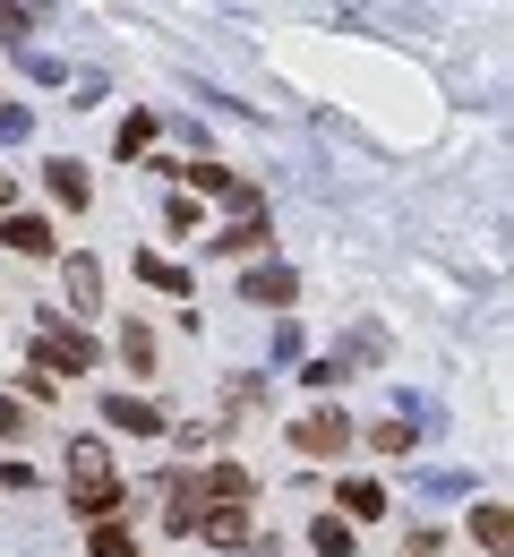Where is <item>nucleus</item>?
<instances>
[{
  "instance_id": "4",
  "label": "nucleus",
  "mask_w": 514,
  "mask_h": 557,
  "mask_svg": "<svg viewBox=\"0 0 514 557\" xmlns=\"http://www.w3.org/2000/svg\"><path fill=\"white\" fill-rule=\"evenodd\" d=\"M240 300H258V309H292L300 275H292V267H249V275H240Z\"/></svg>"
},
{
  "instance_id": "17",
  "label": "nucleus",
  "mask_w": 514,
  "mask_h": 557,
  "mask_svg": "<svg viewBox=\"0 0 514 557\" xmlns=\"http://www.w3.org/2000/svg\"><path fill=\"white\" fill-rule=\"evenodd\" d=\"M343 515H386V488L377 481H343Z\"/></svg>"
},
{
  "instance_id": "16",
  "label": "nucleus",
  "mask_w": 514,
  "mask_h": 557,
  "mask_svg": "<svg viewBox=\"0 0 514 557\" xmlns=\"http://www.w3.org/2000/svg\"><path fill=\"white\" fill-rule=\"evenodd\" d=\"M95 557H138V532L129 523H95Z\"/></svg>"
},
{
  "instance_id": "11",
  "label": "nucleus",
  "mask_w": 514,
  "mask_h": 557,
  "mask_svg": "<svg viewBox=\"0 0 514 557\" xmlns=\"http://www.w3.org/2000/svg\"><path fill=\"white\" fill-rule=\"evenodd\" d=\"M138 283L172 292V300H189V292H198V283H189V267H172V258H138Z\"/></svg>"
},
{
  "instance_id": "8",
  "label": "nucleus",
  "mask_w": 514,
  "mask_h": 557,
  "mask_svg": "<svg viewBox=\"0 0 514 557\" xmlns=\"http://www.w3.org/2000/svg\"><path fill=\"white\" fill-rule=\"evenodd\" d=\"M43 189H52V198H61L70 214H86V207H95V189H86V172H77L70 154H61V163H43Z\"/></svg>"
},
{
  "instance_id": "7",
  "label": "nucleus",
  "mask_w": 514,
  "mask_h": 557,
  "mask_svg": "<svg viewBox=\"0 0 514 557\" xmlns=\"http://www.w3.org/2000/svg\"><path fill=\"white\" fill-rule=\"evenodd\" d=\"M103 420H112V429H129V437H163V412L138 404V395H103Z\"/></svg>"
},
{
  "instance_id": "24",
  "label": "nucleus",
  "mask_w": 514,
  "mask_h": 557,
  "mask_svg": "<svg viewBox=\"0 0 514 557\" xmlns=\"http://www.w3.org/2000/svg\"><path fill=\"white\" fill-rule=\"evenodd\" d=\"M0 437H26V404H9V395H0Z\"/></svg>"
},
{
  "instance_id": "21",
  "label": "nucleus",
  "mask_w": 514,
  "mask_h": 557,
  "mask_svg": "<svg viewBox=\"0 0 514 557\" xmlns=\"http://www.w3.org/2000/svg\"><path fill=\"white\" fill-rule=\"evenodd\" d=\"M35 26H43V17H35V9H9V0H0V35H9V44H26V35H35Z\"/></svg>"
},
{
  "instance_id": "20",
  "label": "nucleus",
  "mask_w": 514,
  "mask_h": 557,
  "mask_svg": "<svg viewBox=\"0 0 514 557\" xmlns=\"http://www.w3.org/2000/svg\"><path fill=\"white\" fill-rule=\"evenodd\" d=\"M258 395H266L258 377H231V386H223V412H258Z\"/></svg>"
},
{
  "instance_id": "12",
  "label": "nucleus",
  "mask_w": 514,
  "mask_h": 557,
  "mask_svg": "<svg viewBox=\"0 0 514 557\" xmlns=\"http://www.w3.org/2000/svg\"><path fill=\"white\" fill-rule=\"evenodd\" d=\"M206 249H215V258H258V249H266V223H231V232H215Z\"/></svg>"
},
{
  "instance_id": "26",
  "label": "nucleus",
  "mask_w": 514,
  "mask_h": 557,
  "mask_svg": "<svg viewBox=\"0 0 514 557\" xmlns=\"http://www.w3.org/2000/svg\"><path fill=\"white\" fill-rule=\"evenodd\" d=\"M0 488H35V472L26 463H0Z\"/></svg>"
},
{
  "instance_id": "15",
  "label": "nucleus",
  "mask_w": 514,
  "mask_h": 557,
  "mask_svg": "<svg viewBox=\"0 0 514 557\" xmlns=\"http://www.w3.org/2000/svg\"><path fill=\"white\" fill-rule=\"evenodd\" d=\"M368 446H377V455H412V412H403V420H377Z\"/></svg>"
},
{
  "instance_id": "6",
  "label": "nucleus",
  "mask_w": 514,
  "mask_h": 557,
  "mask_svg": "<svg viewBox=\"0 0 514 557\" xmlns=\"http://www.w3.org/2000/svg\"><path fill=\"white\" fill-rule=\"evenodd\" d=\"M0 240H9V249H17V258H52V249H61V240H52V223H43V214H9V223H0Z\"/></svg>"
},
{
  "instance_id": "10",
  "label": "nucleus",
  "mask_w": 514,
  "mask_h": 557,
  "mask_svg": "<svg viewBox=\"0 0 514 557\" xmlns=\"http://www.w3.org/2000/svg\"><path fill=\"white\" fill-rule=\"evenodd\" d=\"M154 129H163L154 112H129V121L112 129V154H121V163H129V154H147V146H154Z\"/></svg>"
},
{
  "instance_id": "23",
  "label": "nucleus",
  "mask_w": 514,
  "mask_h": 557,
  "mask_svg": "<svg viewBox=\"0 0 514 557\" xmlns=\"http://www.w3.org/2000/svg\"><path fill=\"white\" fill-rule=\"evenodd\" d=\"M26 129H35V121H26V103H0V146H17Z\"/></svg>"
},
{
  "instance_id": "22",
  "label": "nucleus",
  "mask_w": 514,
  "mask_h": 557,
  "mask_svg": "<svg viewBox=\"0 0 514 557\" xmlns=\"http://www.w3.org/2000/svg\"><path fill=\"white\" fill-rule=\"evenodd\" d=\"M163 232H180V240H189V232H198V198H172V207H163Z\"/></svg>"
},
{
  "instance_id": "2",
  "label": "nucleus",
  "mask_w": 514,
  "mask_h": 557,
  "mask_svg": "<svg viewBox=\"0 0 514 557\" xmlns=\"http://www.w3.org/2000/svg\"><path fill=\"white\" fill-rule=\"evenodd\" d=\"M26 369H35V377H52V386H61V377H86V369H95V344H86L77 326H61V318H43V326H35V360H26Z\"/></svg>"
},
{
  "instance_id": "27",
  "label": "nucleus",
  "mask_w": 514,
  "mask_h": 557,
  "mask_svg": "<svg viewBox=\"0 0 514 557\" xmlns=\"http://www.w3.org/2000/svg\"><path fill=\"white\" fill-rule=\"evenodd\" d=\"M0 207H9V172H0Z\"/></svg>"
},
{
  "instance_id": "19",
  "label": "nucleus",
  "mask_w": 514,
  "mask_h": 557,
  "mask_svg": "<svg viewBox=\"0 0 514 557\" xmlns=\"http://www.w3.org/2000/svg\"><path fill=\"white\" fill-rule=\"evenodd\" d=\"M121 360H129V369H154V335H147V326H129V335H121Z\"/></svg>"
},
{
  "instance_id": "25",
  "label": "nucleus",
  "mask_w": 514,
  "mask_h": 557,
  "mask_svg": "<svg viewBox=\"0 0 514 557\" xmlns=\"http://www.w3.org/2000/svg\"><path fill=\"white\" fill-rule=\"evenodd\" d=\"M403 557H438V532H403Z\"/></svg>"
},
{
  "instance_id": "3",
  "label": "nucleus",
  "mask_w": 514,
  "mask_h": 557,
  "mask_svg": "<svg viewBox=\"0 0 514 557\" xmlns=\"http://www.w3.org/2000/svg\"><path fill=\"white\" fill-rule=\"evenodd\" d=\"M292 446L309 463H335V455H352V420L343 412H309V420H292Z\"/></svg>"
},
{
  "instance_id": "9",
  "label": "nucleus",
  "mask_w": 514,
  "mask_h": 557,
  "mask_svg": "<svg viewBox=\"0 0 514 557\" xmlns=\"http://www.w3.org/2000/svg\"><path fill=\"white\" fill-rule=\"evenodd\" d=\"M61 283H70V309H103V267L77 249L70 267H61Z\"/></svg>"
},
{
  "instance_id": "5",
  "label": "nucleus",
  "mask_w": 514,
  "mask_h": 557,
  "mask_svg": "<svg viewBox=\"0 0 514 557\" xmlns=\"http://www.w3.org/2000/svg\"><path fill=\"white\" fill-rule=\"evenodd\" d=\"M198 541H215V549H249L258 532H249V506H198Z\"/></svg>"
},
{
  "instance_id": "1",
  "label": "nucleus",
  "mask_w": 514,
  "mask_h": 557,
  "mask_svg": "<svg viewBox=\"0 0 514 557\" xmlns=\"http://www.w3.org/2000/svg\"><path fill=\"white\" fill-rule=\"evenodd\" d=\"M70 515H86V523L121 515V472H112L103 437H70Z\"/></svg>"
},
{
  "instance_id": "18",
  "label": "nucleus",
  "mask_w": 514,
  "mask_h": 557,
  "mask_svg": "<svg viewBox=\"0 0 514 557\" xmlns=\"http://www.w3.org/2000/svg\"><path fill=\"white\" fill-rule=\"evenodd\" d=\"M343 377H352V369H343V360H335V351H326V360H309V369H300V386H317V395H326V386H343Z\"/></svg>"
},
{
  "instance_id": "14",
  "label": "nucleus",
  "mask_w": 514,
  "mask_h": 557,
  "mask_svg": "<svg viewBox=\"0 0 514 557\" xmlns=\"http://www.w3.org/2000/svg\"><path fill=\"white\" fill-rule=\"evenodd\" d=\"M309 541H317V557H352V523L317 515V523H309Z\"/></svg>"
},
{
  "instance_id": "13",
  "label": "nucleus",
  "mask_w": 514,
  "mask_h": 557,
  "mask_svg": "<svg viewBox=\"0 0 514 557\" xmlns=\"http://www.w3.org/2000/svg\"><path fill=\"white\" fill-rule=\"evenodd\" d=\"M472 541H480L489 557L506 549V506H472Z\"/></svg>"
}]
</instances>
